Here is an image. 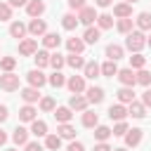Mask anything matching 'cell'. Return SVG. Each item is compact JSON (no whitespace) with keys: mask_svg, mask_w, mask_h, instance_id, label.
<instances>
[{"mask_svg":"<svg viewBox=\"0 0 151 151\" xmlns=\"http://www.w3.org/2000/svg\"><path fill=\"white\" fill-rule=\"evenodd\" d=\"M83 125L90 127V130H94V127L99 125V116H97L94 111H83Z\"/></svg>","mask_w":151,"mask_h":151,"instance_id":"23","label":"cell"},{"mask_svg":"<svg viewBox=\"0 0 151 151\" xmlns=\"http://www.w3.org/2000/svg\"><path fill=\"white\" fill-rule=\"evenodd\" d=\"M146 45H149V47H151V35H149V40H146Z\"/></svg>","mask_w":151,"mask_h":151,"instance_id":"57","label":"cell"},{"mask_svg":"<svg viewBox=\"0 0 151 151\" xmlns=\"http://www.w3.org/2000/svg\"><path fill=\"white\" fill-rule=\"evenodd\" d=\"M97 26H99V31L101 28H111L113 26V17L111 14H99L97 17Z\"/></svg>","mask_w":151,"mask_h":151,"instance_id":"39","label":"cell"},{"mask_svg":"<svg viewBox=\"0 0 151 151\" xmlns=\"http://www.w3.org/2000/svg\"><path fill=\"white\" fill-rule=\"evenodd\" d=\"M7 142V134H5V130H0V146Z\"/></svg>","mask_w":151,"mask_h":151,"instance_id":"54","label":"cell"},{"mask_svg":"<svg viewBox=\"0 0 151 151\" xmlns=\"http://www.w3.org/2000/svg\"><path fill=\"white\" fill-rule=\"evenodd\" d=\"M125 2H127V5H132V2H139V0H125Z\"/></svg>","mask_w":151,"mask_h":151,"instance_id":"56","label":"cell"},{"mask_svg":"<svg viewBox=\"0 0 151 151\" xmlns=\"http://www.w3.org/2000/svg\"><path fill=\"white\" fill-rule=\"evenodd\" d=\"M7 116H9L7 106H2V104H0V123H5V120H7Z\"/></svg>","mask_w":151,"mask_h":151,"instance_id":"53","label":"cell"},{"mask_svg":"<svg viewBox=\"0 0 151 151\" xmlns=\"http://www.w3.org/2000/svg\"><path fill=\"white\" fill-rule=\"evenodd\" d=\"M33 59H35L38 68H42V66H47V64H50V52H47V50H38V52L33 54Z\"/></svg>","mask_w":151,"mask_h":151,"instance_id":"33","label":"cell"},{"mask_svg":"<svg viewBox=\"0 0 151 151\" xmlns=\"http://www.w3.org/2000/svg\"><path fill=\"white\" fill-rule=\"evenodd\" d=\"M45 146H47L50 151H57V149L61 146V137H59V134H45Z\"/></svg>","mask_w":151,"mask_h":151,"instance_id":"35","label":"cell"},{"mask_svg":"<svg viewBox=\"0 0 151 151\" xmlns=\"http://www.w3.org/2000/svg\"><path fill=\"white\" fill-rule=\"evenodd\" d=\"M66 64H68L71 68H76V71H78V68H85V64H87V61H85L80 54H68V57H66Z\"/></svg>","mask_w":151,"mask_h":151,"instance_id":"31","label":"cell"},{"mask_svg":"<svg viewBox=\"0 0 151 151\" xmlns=\"http://www.w3.org/2000/svg\"><path fill=\"white\" fill-rule=\"evenodd\" d=\"M61 26H64L66 31H73V28L78 26V17H73V14H64V17H61Z\"/></svg>","mask_w":151,"mask_h":151,"instance_id":"37","label":"cell"},{"mask_svg":"<svg viewBox=\"0 0 151 151\" xmlns=\"http://www.w3.org/2000/svg\"><path fill=\"white\" fill-rule=\"evenodd\" d=\"M64 64H66V59H64V57H61L59 52H54V54H50V66H52L54 71H59V68H61Z\"/></svg>","mask_w":151,"mask_h":151,"instance_id":"40","label":"cell"},{"mask_svg":"<svg viewBox=\"0 0 151 151\" xmlns=\"http://www.w3.org/2000/svg\"><path fill=\"white\" fill-rule=\"evenodd\" d=\"M26 28H28V33H31L33 38H38V35H45V31H47V24H45L42 19H31V24H28Z\"/></svg>","mask_w":151,"mask_h":151,"instance_id":"8","label":"cell"},{"mask_svg":"<svg viewBox=\"0 0 151 151\" xmlns=\"http://www.w3.org/2000/svg\"><path fill=\"white\" fill-rule=\"evenodd\" d=\"M28 132H31V134H35V137H45V134H47V123L35 118V120L31 123V130H28Z\"/></svg>","mask_w":151,"mask_h":151,"instance_id":"24","label":"cell"},{"mask_svg":"<svg viewBox=\"0 0 151 151\" xmlns=\"http://www.w3.org/2000/svg\"><path fill=\"white\" fill-rule=\"evenodd\" d=\"M144 45H146V35H144L142 31H130V33H127V38H125V47H127L130 52L139 54Z\"/></svg>","mask_w":151,"mask_h":151,"instance_id":"1","label":"cell"},{"mask_svg":"<svg viewBox=\"0 0 151 151\" xmlns=\"http://www.w3.org/2000/svg\"><path fill=\"white\" fill-rule=\"evenodd\" d=\"M113 14H116L118 19H130V17H132V5H127V2H118V5L113 7Z\"/></svg>","mask_w":151,"mask_h":151,"instance_id":"17","label":"cell"},{"mask_svg":"<svg viewBox=\"0 0 151 151\" xmlns=\"http://www.w3.org/2000/svg\"><path fill=\"white\" fill-rule=\"evenodd\" d=\"M116 28H118V33H125V35H127V33L132 31V17H130V19H120V21L116 24Z\"/></svg>","mask_w":151,"mask_h":151,"instance_id":"41","label":"cell"},{"mask_svg":"<svg viewBox=\"0 0 151 151\" xmlns=\"http://www.w3.org/2000/svg\"><path fill=\"white\" fill-rule=\"evenodd\" d=\"M26 151H42V146H40L38 142H28V144H26Z\"/></svg>","mask_w":151,"mask_h":151,"instance_id":"51","label":"cell"},{"mask_svg":"<svg viewBox=\"0 0 151 151\" xmlns=\"http://www.w3.org/2000/svg\"><path fill=\"white\" fill-rule=\"evenodd\" d=\"M125 116H127V109H125V104H113V106H109V118L111 120H125Z\"/></svg>","mask_w":151,"mask_h":151,"instance_id":"12","label":"cell"},{"mask_svg":"<svg viewBox=\"0 0 151 151\" xmlns=\"http://www.w3.org/2000/svg\"><path fill=\"white\" fill-rule=\"evenodd\" d=\"M26 78H28V85H31V87H35V90H40V87L47 83V76H45L40 68H33V71H28V73H26Z\"/></svg>","mask_w":151,"mask_h":151,"instance_id":"3","label":"cell"},{"mask_svg":"<svg viewBox=\"0 0 151 151\" xmlns=\"http://www.w3.org/2000/svg\"><path fill=\"white\" fill-rule=\"evenodd\" d=\"M7 5H9V7H26V5H28V0H9Z\"/></svg>","mask_w":151,"mask_h":151,"instance_id":"50","label":"cell"},{"mask_svg":"<svg viewBox=\"0 0 151 151\" xmlns=\"http://www.w3.org/2000/svg\"><path fill=\"white\" fill-rule=\"evenodd\" d=\"M0 87H2L5 92L19 90V76H14V73H2V76H0Z\"/></svg>","mask_w":151,"mask_h":151,"instance_id":"4","label":"cell"},{"mask_svg":"<svg viewBox=\"0 0 151 151\" xmlns=\"http://www.w3.org/2000/svg\"><path fill=\"white\" fill-rule=\"evenodd\" d=\"M142 137H144V130H139V127L127 130V132H125V146H137V144L142 142Z\"/></svg>","mask_w":151,"mask_h":151,"instance_id":"9","label":"cell"},{"mask_svg":"<svg viewBox=\"0 0 151 151\" xmlns=\"http://www.w3.org/2000/svg\"><path fill=\"white\" fill-rule=\"evenodd\" d=\"M12 19V7L7 2H0V21H9Z\"/></svg>","mask_w":151,"mask_h":151,"instance_id":"45","label":"cell"},{"mask_svg":"<svg viewBox=\"0 0 151 151\" xmlns=\"http://www.w3.org/2000/svg\"><path fill=\"white\" fill-rule=\"evenodd\" d=\"M99 71H101V76H106V78H113V76L118 73V66H116V61H104V64L99 66Z\"/></svg>","mask_w":151,"mask_h":151,"instance_id":"32","label":"cell"},{"mask_svg":"<svg viewBox=\"0 0 151 151\" xmlns=\"http://www.w3.org/2000/svg\"><path fill=\"white\" fill-rule=\"evenodd\" d=\"M66 87H68L73 94H80V92H85V78H83V76H71V78L66 80Z\"/></svg>","mask_w":151,"mask_h":151,"instance_id":"7","label":"cell"},{"mask_svg":"<svg viewBox=\"0 0 151 151\" xmlns=\"http://www.w3.org/2000/svg\"><path fill=\"white\" fill-rule=\"evenodd\" d=\"M71 116H73V113H71V109H68V106H59V109H54V118H57V123H59V125H61V123H68V120H71Z\"/></svg>","mask_w":151,"mask_h":151,"instance_id":"28","label":"cell"},{"mask_svg":"<svg viewBox=\"0 0 151 151\" xmlns=\"http://www.w3.org/2000/svg\"><path fill=\"white\" fill-rule=\"evenodd\" d=\"M78 21L80 24H85V26H92L94 21H97V12H94V7H83L80 12H78Z\"/></svg>","mask_w":151,"mask_h":151,"instance_id":"5","label":"cell"},{"mask_svg":"<svg viewBox=\"0 0 151 151\" xmlns=\"http://www.w3.org/2000/svg\"><path fill=\"white\" fill-rule=\"evenodd\" d=\"M127 116H132V118H144V116H146V106H144L142 101H132V104H127Z\"/></svg>","mask_w":151,"mask_h":151,"instance_id":"15","label":"cell"},{"mask_svg":"<svg viewBox=\"0 0 151 151\" xmlns=\"http://www.w3.org/2000/svg\"><path fill=\"white\" fill-rule=\"evenodd\" d=\"M7 151H17V149H7Z\"/></svg>","mask_w":151,"mask_h":151,"instance_id":"59","label":"cell"},{"mask_svg":"<svg viewBox=\"0 0 151 151\" xmlns=\"http://www.w3.org/2000/svg\"><path fill=\"white\" fill-rule=\"evenodd\" d=\"M97 5H99V7H109V5H111V0H97Z\"/></svg>","mask_w":151,"mask_h":151,"instance_id":"55","label":"cell"},{"mask_svg":"<svg viewBox=\"0 0 151 151\" xmlns=\"http://www.w3.org/2000/svg\"><path fill=\"white\" fill-rule=\"evenodd\" d=\"M127 130H130V127H127V123H125V120H120V123H116V127L111 130V134H113V137H125V132H127Z\"/></svg>","mask_w":151,"mask_h":151,"instance_id":"43","label":"cell"},{"mask_svg":"<svg viewBox=\"0 0 151 151\" xmlns=\"http://www.w3.org/2000/svg\"><path fill=\"white\" fill-rule=\"evenodd\" d=\"M85 92H87L85 99H87L90 104H101V101H104V90H101V87H87Z\"/></svg>","mask_w":151,"mask_h":151,"instance_id":"14","label":"cell"},{"mask_svg":"<svg viewBox=\"0 0 151 151\" xmlns=\"http://www.w3.org/2000/svg\"><path fill=\"white\" fill-rule=\"evenodd\" d=\"M21 99H24L26 104H33V101L40 99V90H35V87H24V90H21Z\"/></svg>","mask_w":151,"mask_h":151,"instance_id":"21","label":"cell"},{"mask_svg":"<svg viewBox=\"0 0 151 151\" xmlns=\"http://www.w3.org/2000/svg\"><path fill=\"white\" fill-rule=\"evenodd\" d=\"M66 50H68L71 54H80V52L85 50L83 38H68V40H66Z\"/></svg>","mask_w":151,"mask_h":151,"instance_id":"18","label":"cell"},{"mask_svg":"<svg viewBox=\"0 0 151 151\" xmlns=\"http://www.w3.org/2000/svg\"><path fill=\"white\" fill-rule=\"evenodd\" d=\"M111 137V127H106V125H97L94 127V139L97 142H106Z\"/></svg>","mask_w":151,"mask_h":151,"instance_id":"34","label":"cell"},{"mask_svg":"<svg viewBox=\"0 0 151 151\" xmlns=\"http://www.w3.org/2000/svg\"><path fill=\"white\" fill-rule=\"evenodd\" d=\"M57 134H59L61 139H73V137H76V127H73L71 123H61V125L57 127Z\"/></svg>","mask_w":151,"mask_h":151,"instance_id":"25","label":"cell"},{"mask_svg":"<svg viewBox=\"0 0 151 151\" xmlns=\"http://www.w3.org/2000/svg\"><path fill=\"white\" fill-rule=\"evenodd\" d=\"M137 83L144 85V87H149V85H151V73L144 71V68H139V73H137Z\"/></svg>","mask_w":151,"mask_h":151,"instance_id":"44","label":"cell"},{"mask_svg":"<svg viewBox=\"0 0 151 151\" xmlns=\"http://www.w3.org/2000/svg\"><path fill=\"white\" fill-rule=\"evenodd\" d=\"M94 151H111V146H109L106 142H97V146H94Z\"/></svg>","mask_w":151,"mask_h":151,"instance_id":"52","label":"cell"},{"mask_svg":"<svg viewBox=\"0 0 151 151\" xmlns=\"http://www.w3.org/2000/svg\"><path fill=\"white\" fill-rule=\"evenodd\" d=\"M87 104H90V101H87L83 94H73L71 101H68V109H71V111H87Z\"/></svg>","mask_w":151,"mask_h":151,"instance_id":"13","label":"cell"},{"mask_svg":"<svg viewBox=\"0 0 151 151\" xmlns=\"http://www.w3.org/2000/svg\"><path fill=\"white\" fill-rule=\"evenodd\" d=\"M40 109L42 111H54V99L52 97H42L40 99Z\"/></svg>","mask_w":151,"mask_h":151,"instance_id":"46","label":"cell"},{"mask_svg":"<svg viewBox=\"0 0 151 151\" xmlns=\"http://www.w3.org/2000/svg\"><path fill=\"white\" fill-rule=\"evenodd\" d=\"M12 142H14V144H19V146H26V144H28V130L17 125V130L12 132Z\"/></svg>","mask_w":151,"mask_h":151,"instance_id":"16","label":"cell"},{"mask_svg":"<svg viewBox=\"0 0 151 151\" xmlns=\"http://www.w3.org/2000/svg\"><path fill=\"white\" fill-rule=\"evenodd\" d=\"M14 66H17V59H14V57H2V59H0V68H2L5 73H12Z\"/></svg>","mask_w":151,"mask_h":151,"instance_id":"38","label":"cell"},{"mask_svg":"<svg viewBox=\"0 0 151 151\" xmlns=\"http://www.w3.org/2000/svg\"><path fill=\"white\" fill-rule=\"evenodd\" d=\"M111 151H127V149H111Z\"/></svg>","mask_w":151,"mask_h":151,"instance_id":"58","label":"cell"},{"mask_svg":"<svg viewBox=\"0 0 151 151\" xmlns=\"http://www.w3.org/2000/svg\"><path fill=\"white\" fill-rule=\"evenodd\" d=\"M35 113H38V111H35L31 104H26V106L19 109V120H24V123H33V120H35Z\"/></svg>","mask_w":151,"mask_h":151,"instance_id":"19","label":"cell"},{"mask_svg":"<svg viewBox=\"0 0 151 151\" xmlns=\"http://www.w3.org/2000/svg\"><path fill=\"white\" fill-rule=\"evenodd\" d=\"M68 7H71V9H78V12H80V9L85 7V0H68Z\"/></svg>","mask_w":151,"mask_h":151,"instance_id":"47","label":"cell"},{"mask_svg":"<svg viewBox=\"0 0 151 151\" xmlns=\"http://www.w3.org/2000/svg\"><path fill=\"white\" fill-rule=\"evenodd\" d=\"M66 151H85V146H83V144H80V142H71V144H68V149H66Z\"/></svg>","mask_w":151,"mask_h":151,"instance_id":"48","label":"cell"},{"mask_svg":"<svg viewBox=\"0 0 151 151\" xmlns=\"http://www.w3.org/2000/svg\"><path fill=\"white\" fill-rule=\"evenodd\" d=\"M42 45H45L47 50H54V47L61 45V38H59L57 33H45V35H42Z\"/></svg>","mask_w":151,"mask_h":151,"instance_id":"26","label":"cell"},{"mask_svg":"<svg viewBox=\"0 0 151 151\" xmlns=\"http://www.w3.org/2000/svg\"><path fill=\"white\" fill-rule=\"evenodd\" d=\"M123 52H125V50H123L120 45H113V42L106 45V57H109V61H118V59L123 57Z\"/></svg>","mask_w":151,"mask_h":151,"instance_id":"27","label":"cell"},{"mask_svg":"<svg viewBox=\"0 0 151 151\" xmlns=\"http://www.w3.org/2000/svg\"><path fill=\"white\" fill-rule=\"evenodd\" d=\"M99 38H101V31L94 28V26H87L85 33H83V42L85 45H94V42H99Z\"/></svg>","mask_w":151,"mask_h":151,"instance_id":"11","label":"cell"},{"mask_svg":"<svg viewBox=\"0 0 151 151\" xmlns=\"http://www.w3.org/2000/svg\"><path fill=\"white\" fill-rule=\"evenodd\" d=\"M83 73H85L83 78H92V80H94L101 71H99V64H97V61H87V64H85V68H83Z\"/></svg>","mask_w":151,"mask_h":151,"instance_id":"30","label":"cell"},{"mask_svg":"<svg viewBox=\"0 0 151 151\" xmlns=\"http://www.w3.org/2000/svg\"><path fill=\"white\" fill-rule=\"evenodd\" d=\"M26 31H28V28H26L21 21H12V24H9V35H12V38H19V40H24Z\"/></svg>","mask_w":151,"mask_h":151,"instance_id":"20","label":"cell"},{"mask_svg":"<svg viewBox=\"0 0 151 151\" xmlns=\"http://www.w3.org/2000/svg\"><path fill=\"white\" fill-rule=\"evenodd\" d=\"M116 78L120 80L123 87H134V83H137V73H134L132 68H118Z\"/></svg>","mask_w":151,"mask_h":151,"instance_id":"2","label":"cell"},{"mask_svg":"<svg viewBox=\"0 0 151 151\" xmlns=\"http://www.w3.org/2000/svg\"><path fill=\"white\" fill-rule=\"evenodd\" d=\"M116 94H118V101L120 104H132L134 101V90L132 87H120Z\"/></svg>","mask_w":151,"mask_h":151,"instance_id":"22","label":"cell"},{"mask_svg":"<svg viewBox=\"0 0 151 151\" xmlns=\"http://www.w3.org/2000/svg\"><path fill=\"white\" fill-rule=\"evenodd\" d=\"M144 64H146V57H142V54L130 57V68H144Z\"/></svg>","mask_w":151,"mask_h":151,"instance_id":"42","label":"cell"},{"mask_svg":"<svg viewBox=\"0 0 151 151\" xmlns=\"http://www.w3.org/2000/svg\"><path fill=\"white\" fill-rule=\"evenodd\" d=\"M38 52V42L33 40V38H24L21 42H19V54H24V57H33Z\"/></svg>","mask_w":151,"mask_h":151,"instance_id":"6","label":"cell"},{"mask_svg":"<svg viewBox=\"0 0 151 151\" xmlns=\"http://www.w3.org/2000/svg\"><path fill=\"white\" fill-rule=\"evenodd\" d=\"M47 83L52 85V87H64L66 85V78H64V73H59V71H54L50 78H47Z\"/></svg>","mask_w":151,"mask_h":151,"instance_id":"36","label":"cell"},{"mask_svg":"<svg viewBox=\"0 0 151 151\" xmlns=\"http://www.w3.org/2000/svg\"><path fill=\"white\" fill-rule=\"evenodd\" d=\"M26 12H28V17L38 19V17L45 12V2H42V0H28V5H26Z\"/></svg>","mask_w":151,"mask_h":151,"instance_id":"10","label":"cell"},{"mask_svg":"<svg viewBox=\"0 0 151 151\" xmlns=\"http://www.w3.org/2000/svg\"><path fill=\"white\" fill-rule=\"evenodd\" d=\"M134 21H137L139 31H151V14H149V12H139Z\"/></svg>","mask_w":151,"mask_h":151,"instance_id":"29","label":"cell"},{"mask_svg":"<svg viewBox=\"0 0 151 151\" xmlns=\"http://www.w3.org/2000/svg\"><path fill=\"white\" fill-rule=\"evenodd\" d=\"M142 104H144V106H151V90H146V92L142 94Z\"/></svg>","mask_w":151,"mask_h":151,"instance_id":"49","label":"cell"}]
</instances>
